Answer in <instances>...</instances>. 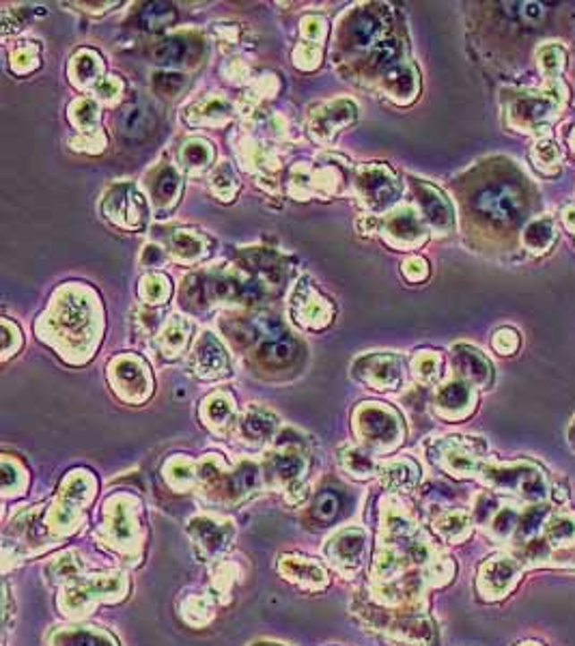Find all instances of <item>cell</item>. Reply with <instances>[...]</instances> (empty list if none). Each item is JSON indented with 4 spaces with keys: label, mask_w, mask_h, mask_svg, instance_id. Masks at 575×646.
Returning <instances> with one entry per match:
<instances>
[{
    "label": "cell",
    "mask_w": 575,
    "mask_h": 646,
    "mask_svg": "<svg viewBox=\"0 0 575 646\" xmlns=\"http://www.w3.org/2000/svg\"><path fill=\"white\" fill-rule=\"evenodd\" d=\"M351 612L358 616L362 627H369V632L382 633L383 638L392 642H401L409 646H438V629L425 612L397 610V607L377 606L369 599L356 597L351 603Z\"/></svg>",
    "instance_id": "cell-1"
},
{
    "label": "cell",
    "mask_w": 575,
    "mask_h": 646,
    "mask_svg": "<svg viewBox=\"0 0 575 646\" xmlns=\"http://www.w3.org/2000/svg\"><path fill=\"white\" fill-rule=\"evenodd\" d=\"M141 502L132 495H115L104 504L102 524L95 530V541L113 549L130 563H141L145 546V526L141 521Z\"/></svg>",
    "instance_id": "cell-2"
},
{
    "label": "cell",
    "mask_w": 575,
    "mask_h": 646,
    "mask_svg": "<svg viewBox=\"0 0 575 646\" xmlns=\"http://www.w3.org/2000/svg\"><path fill=\"white\" fill-rule=\"evenodd\" d=\"M130 592V580L124 571L108 573H80L65 581L58 595L56 606L63 616L82 618L90 614L98 603L124 601Z\"/></svg>",
    "instance_id": "cell-3"
},
{
    "label": "cell",
    "mask_w": 575,
    "mask_h": 646,
    "mask_svg": "<svg viewBox=\"0 0 575 646\" xmlns=\"http://www.w3.org/2000/svg\"><path fill=\"white\" fill-rule=\"evenodd\" d=\"M95 494V480L89 472L69 474L63 483L61 494L52 509L47 511L44 526L55 538L69 537L82 524V511Z\"/></svg>",
    "instance_id": "cell-4"
},
{
    "label": "cell",
    "mask_w": 575,
    "mask_h": 646,
    "mask_svg": "<svg viewBox=\"0 0 575 646\" xmlns=\"http://www.w3.org/2000/svg\"><path fill=\"white\" fill-rule=\"evenodd\" d=\"M483 480L492 489L515 494L530 502H543L547 498V478L532 463H509V466H483Z\"/></svg>",
    "instance_id": "cell-5"
},
{
    "label": "cell",
    "mask_w": 575,
    "mask_h": 646,
    "mask_svg": "<svg viewBox=\"0 0 575 646\" xmlns=\"http://www.w3.org/2000/svg\"><path fill=\"white\" fill-rule=\"evenodd\" d=\"M474 210L489 224L511 227L524 211V192L513 181H489L474 194Z\"/></svg>",
    "instance_id": "cell-6"
},
{
    "label": "cell",
    "mask_w": 575,
    "mask_h": 646,
    "mask_svg": "<svg viewBox=\"0 0 575 646\" xmlns=\"http://www.w3.org/2000/svg\"><path fill=\"white\" fill-rule=\"evenodd\" d=\"M188 532L192 547H194L196 556L203 563H216L225 556V552L231 547L233 538H236V526L228 520H218V517L201 515L190 520Z\"/></svg>",
    "instance_id": "cell-7"
},
{
    "label": "cell",
    "mask_w": 575,
    "mask_h": 646,
    "mask_svg": "<svg viewBox=\"0 0 575 646\" xmlns=\"http://www.w3.org/2000/svg\"><path fill=\"white\" fill-rule=\"evenodd\" d=\"M366 549V532L358 526L340 528L332 537L326 538L323 556L332 569H337L343 578H354L362 567Z\"/></svg>",
    "instance_id": "cell-8"
},
{
    "label": "cell",
    "mask_w": 575,
    "mask_h": 646,
    "mask_svg": "<svg viewBox=\"0 0 575 646\" xmlns=\"http://www.w3.org/2000/svg\"><path fill=\"white\" fill-rule=\"evenodd\" d=\"M521 575V564L515 558L496 554L478 567L476 590L483 599L498 601L507 597Z\"/></svg>",
    "instance_id": "cell-9"
},
{
    "label": "cell",
    "mask_w": 575,
    "mask_h": 646,
    "mask_svg": "<svg viewBox=\"0 0 575 646\" xmlns=\"http://www.w3.org/2000/svg\"><path fill=\"white\" fill-rule=\"evenodd\" d=\"M358 431L365 434L369 444L383 448V451L399 444L403 435L401 425H399V416L382 408L362 409L358 416Z\"/></svg>",
    "instance_id": "cell-10"
},
{
    "label": "cell",
    "mask_w": 575,
    "mask_h": 646,
    "mask_svg": "<svg viewBox=\"0 0 575 646\" xmlns=\"http://www.w3.org/2000/svg\"><path fill=\"white\" fill-rule=\"evenodd\" d=\"M279 573L291 584L302 590H323L330 584V575L326 567L317 560L300 556V554H285L276 564Z\"/></svg>",
    "instance_id": "cell-11"
},
{
    "label": "cell",
    "mask_w": 575,
    "mask_h": 646,
    "mask_svg": "<svg viewBox=\"0 0 575 646\" xmlns=\"http://www.w3.org/2000/svg\"><path fill=\"white\" fill-rule=\"evenodd\" d=\"M47 646H121L113 633L93 624L56 627L47 633Z\"/></svg>",
    "instance_id": "cell-12"
},
{
    "label": "cell",
    "mask_w": 575,
    "mask_h": 646,
    "mask_svg": "<svg viewBox=\"0 0 575 646\" xmlns=\"http://www.w3.org/2000/svg\"><path fill=\"white\" fill-rule=\"evenodd\" d=\"M554 110H556V101L547 95H526L511 108V121L524 132H532L550 119Z\"/></svg>",
    "instance_id": "cell-13"
},
{
    "label": "cell",
    "mask_w": 575,
    "mask_h": 646,
    "mask_svg": "<svg viewBox=\"0 0 575 646\" xmlns=\"http://www.w3.org/2000/svg\"><path fill=\"white\" fill-rule=\"evenodd\" d=\"M435 461H438L446 472L457 478L474 477V474L481 472L483 468V463L478 461L476 452L466 444H449L446 448H442L440 455L435 457Z\"/></svg>",
    "instance_id": "cell-14"
},
{
    "label": "cell",
    "mask_w": 575,
    "mask_h": 646,
    "mask_svg": "<svg viewBox=\"0 0 575 646\" xmlns=\"http://www.w3.org/2000/svg\"><path fill=\"white\" fill-rule=\"evenodd\" d=\"M435 405H438V412L446 418H463L472 412L474 394L468 383L451 382L438 392Z\"/></svg>",
    "instance_id": "cell-15"
},
{
    "label": "cell",
    "mask_w": 575,
    "mask_h": 646,
    "mask_svg": "<svg viewBox=\"0 0 575 646\" xmlns=\"http://www.w3.org/2000/svg\"><path fill=\"white\" fill-rule=\"evenodd\" d=\"M306 472V461L296 452H279L270 457V474L287 491H297Z\"/></svg>",
    "instance_id": "cell-16"
},
{
    "label": "cell",
    "mask_w": 575,
    "mask_h": 646,
    "mask_svg": "<svg viewBox=\"0 0 575 646\" xmlns=\"http://www.w3.org/2000/svg\"><path fill=\"white\" fill-rule=\"evenodd\" d=\"M216 597L211 592H190L179 601V614L190 627H205L216 614Z\"/></svg>",
    "instance_id": "cell-17"
},
{
    "label": "cell",
    "mask_w": 575,
    "mask_h": 646,
    "mask_svg": "<svg viewBox=\"0 0 575 646\" xmlns=\"http://www.w3.org/2000/svg\"><path fill=\"white\" fill-rule=\"evenodd\" d=\"M418 201H420V207H423L425 216H427V220L433 224L435 228L446 231V228L452 227L451 205L446 202L444 196H442L440 190L420 184L418 185Z\"/></svg>",
    "instance_id": "cell-18"
},
{
    "label": "cell",
    "mask_w": 575,
    "mask_h": 646,
    "mask_svg": "<svg viewBox=\"0 0 575 646\" xmlns=\"http://www.w3.org/2000/svg\"><path fill=\"white\" fill-rule=\"evenodd\" d=\"M455 366L463 377L478 386H487L492 382V365L481 356V351L472 349V347H457Z\"/></svg>",
    "instance_id": "cell-19"
},
{
    "label": "cell",
    "mask_w": 575,
    "mask_h": 646,
    "mask_svg": "<svg viewBox=\"0 0 575 646\" xmlns=\"http://www.w3.org/2000/svg\"><path fill=\"white\" fill-rule=\"evenodd\" d=\"M433 530L446 543H461L470 537L472 520L463 511H446L433 520Z\"/></svg>",
    "instance_id": "cell-20"
},
{
    "label": "cell",
    "mask_w": 575,
    "mask_h": 646,
    "mask_svg": "<svg viewBox=\"0 0 575 646\" xmlns=\"http://www.w3.org/2000/svg\"><path fill=\"white\" fill-rule=\"evenodd\" d=\"M153 125H156V119H153V112L147 106H132V108L124 110L119 119V132L132 141L147 138L153 132Z\"/></svg>",
    "instance_id": "cell-21"
},
{
    "label": "cell",
    "mask_w": 575,
    "mask_h": 646,
    "mask_svg": "<svg viewBox=\"0 0 575 646\" xmlns=\"http://www.w3.org/2000/svg\"><path fill=\"white\" fill-rule=\"evenodd\" d=\"M521 239H524V245L530 253L545 254L554 245V242H556V224L547 216L535 218V220L528 222V227L524 228Z\"/></svg>",
    "instance_id": "cell-22"
},
{
    "label": "cell",
    "mask_w": 575,
    "mask_h": 646,
    "mask_svg": "<svg viewBox=\"0 0 575 646\" xmlns=\"http://www.w3.org/2000/svg\"><path fill=\"white\" fill-rule=\"evenodd\" d=\"M382 483L390 491H412L418 483L416 463L401 459V461H390L382 468Z\"/></svg>",
    "instance_id": "cell-23"
},
{
    "label": "cell",
    "mask_w": 575,
    "mask_h": 646,
    "mask_svg": "<svg viewBox=\"0 0 575 646\" xmlns=\"http://www.w3.org/2000/svg\"><path fill=\"white\" fill-rule=\"evenodd\" d=\"M211 595L216 597L220 603H227L231 599L233 589L239 581V567L231 560H216L211 563Z\"/></svg>",
    "instance_id": "cell-24"
},
{
    "label": "cell",
    "mask_w": 575,
    "mask_h": 646,
    "mask_svg": "<svg viewBox=\"0 0 575 646\" xmlns=\"http://www.w3.org/2000/svg\"><path fill=\"white\" fill-rule=\"evenodd\" d=\"M550 547H569L575 543V517L569 512H556L543 526Z\"/></svg>",
    "instance_id": "cell-25"
},
{
    "label": "cell",
    "mask_w": 575,
    "mask_h": 646,
    "mask_svg": "<svg viewBox=\"0 0 575 646\" xmlns=\"http://www.w3.org/2000/svg\"><path fill=\"white\" fill-rule=\"evenodd\" d=\"M82 571H84V564H82V560H80L78 554L65 552L47 564L46 575L52 584H65V581L76 578V575L82 573Z\"/></svg>",
    "instance_id": "cell-26"
},
{
    "label": "cell",
    "mask_w": 575,
    "mask_h": 646,
    "mask_svg": "<svg viewBox=\"0 0 575 646\" xmlns=\"http://www.w3.org/2000/svg\"><path fill=\"white\" fill-rule=\"evenodd\" d=\"M196 356H199V366L203 368L205 375H220L222 368L227 371L225 351L218 345V340L211 339V334H205V339L201 340Z\"/></svg>",
    "instance_id": "cell-27"
},
{
    "label": "cell",
    "mask_w": 575,
    "mask_h": 646,
    "mask_svg": "<svg viewBox=\"0 0 575 646\" xmlns=\"http://www.w3.org/2000/svg\"><path fill=\"white\" fill-rule=\"evenodd\" d=\"M362 184L365 185V190L369 192L371 201H377L382 205V202H388L390 201L392 196V190H395V185H392V179L390 175H388V170H377V168H369L365 173V177H360Z\"/></svg>",
    "instance_id": "cell-28"
},
{
    "label": "cell",
    "mask_w": 575,
    "mask_h": 646,
    "mask_svg": "<svg viewBox=\"0 0 575 646\" xmlns=\"http://www.w3.org/2000/svg\"><path fill=\"white\" fill-rule=\"evenodd\" d=\"M190 41L184 39V37H173V39L162 41V46L156 47V61L162 63V65H179V63H185V58L190 55Z\"/></svg>",
    "instance_id": "cell-29"
},
{
    "label": "cell",
    "mask_w": 575,
    "mask_h": 646,
    "mask_svg": "<svg viewBox=\"0 0 575 646\" xmlns=\"http://www.w3.org/2000/svg\"><path fill=\"white\" fill-rule=\"evenodd\" d=\"M261 357L270 365H289L296 356V345L291 343L289 339H276L268 340L263 347H261Z\"/></svg>",
    "instance_id": "cell-30"
},
{
    "label": "cell",
    "mask_w": 575,
    "mask_h": 646,
    "mask_svg": "<svg viewBox=\"0 0 575 646\" xmlns=\"http://www.w3.org/2000/svg\"><path fill=\"white\" fill-rule=\"evenodd\" d=\"M276 431V418L268 412H253L244 418V434L253 440H265Z\"/></svg>",
    "instance_id": "cell-31"
},
{
    "label": "cell",
    "mask_w": 575,
    "mask_h": 646,
    "mask_svg": "<svg viewBox=\"0 0 575 646\" xmlns=\"http://www.w3.org/2000/svg\"><path fill=\"white\" fill-rule=\"evenodd\" d=\"M388 90L399 99L412 98L416 90V73L409 67H399L388 76Z\"/></svg>",
    "instance_id": "cell-32"
},
{
    "label": "cell",
    "mask_w": 575,
    "mask_h": 646,
    "mask_svg": "<svg viewBox=\"0 0 575 646\" xmlns=\"http://www.w3.org/2000/svg\"><path fill=\"white\" fill-rule=\"evenodd\" d=\"M567 55L561 46H543L539 52V67L547 78H558L562 73Z\"/></svg>",
    "instance_id": "cell-33"
},
{
    "label": "cell",
    "mask_w": 575,
    "mask_h": 646,
    "mask_svg": "<svg viewBox=\"0 0 575 646\" xmlns=\"http://www.w3.org/2000/svg\"><path fill=\"white\" fill-rule=\"evenodd\" d=\"M532 159H535L536 168L543 170V173L552 175L554 170H558V162H561L558 145H554L552 141L536 142L535 149H532Z\"/></svg>",
    "instance_id": "cell-34"
},
{
    "label": "cell",
    "mask_w": 575,
    "mask_h": 646,
    "mask_svg": "<svg viewBox=\"0 0 575 646\" xmlns=\"http://www.w3.org/2000/svg\"><path fill=\"white\" fill-rule=\"evenodd\" d=\"M175 20V9L167 3L147 4L145 12L141 13V22L145 29H164Z\"/></svg>",
    "instance_id": "cell-35"
},
{
    "label": "cell",
    "mask_w": 575,
    "mask_h": 646,
    "mask_svg": "<svg viewBox=\"0 0 575 646\" xmlns=\"http://www.w3.org/2000/svg\"><path fill=\"white\" fill-rule=\"evenodd\" d=\"M340 461H343V468L348 469L354 478H371L373 472H375V463L371 461V457H366L365 452L360 451H345Z\"/></svg>",
    "instance_id": "cell-36"
},
{
    "label": "cell",
    "mask_w": 575,
    "mask_h": 646,
    "mask_svg": "<svg viewBox=\"0 0 575 646\" xmlns=\"http://www.w3.org/2000/svg\"><path fill=\"white\" fill-rule=\"evenodd\" d=\"M177 192H179L177 173L170 168H164L162 173L158 175L156 185H153V194H156L162 202H168V201H175Z\"/></svg>",
    "instance_id": "cell-37"
},
{
    "label": "cell",
    "mask_w": 575,
    "mask_h": 646,
    "mask_svg": "<svg viewBox=\"0 0 575 646\" xmlns=\"http://www.w3.org/2000/svg\"><path fill=\"white\" fill-rule=\"evenodd\" d=\"M377 33V20L371 13H362L351 26V39L356 46H366Z\"/></svg>",
    "instance_id": "cell-38"
},
{
    "label": "cell",
    "mask_w": 575,
    "mask_h": 646,
    "mask_svg": "<svg viewBox=\"0 0 575 646\" xmlns=\"http://www.w3.org/2000/svg\"><path fill=\"white\" fill-rule=\"evenodd\" d=\"M399 52H401V44H399V41H395V39L382 41L371 56L373 67H377V69L390 67L392 63H395V58L399 56Z\"/></svg>",
    "instance_id": "cell-39"
},
{
    "label": "cell",
    "mask_w": 575,
    "mask_h": 646,
    "mask_svg": "<svg viewBox=\"0 0 575 646\" xmlns=\"http://www.w3.org/2000/svg\"><path fill=\"white\" fill-rule=\"evenodd\" d=\"M339 506H340L339 495L332 494V491H323V494L315 500L313 515H315L319 521H332L334 515L339 512Z\"/></svg>",
    "instance_id": "cell-40"
},
{
    "label": "cell",
    "mask_w": 575,
    "mask_h": 646,
    "mask_svg": "<svg viewBox=\"0 0 575 646\" xmlns=\"http://www.w3.org/2000/svg\"><path fill=\"white\" fill-rule=\"evenodd\" d=\"M390 231L395 233L401 242H414V239L420 235V227H418V222L412 218V213L406 211V213H401L397 220L390 222Z\"/></svg>",
    "instance_id": "cell-41"
},
{
    "label": "cell",
    "mask_w": 575,
    "mask_h": 646,
    "mask_svg": "<svg viewBox=\"0 0 575 646\" xmlns=\"http://www.w3.org/2000/svg\"><path fill=\"white\" fill-rule=\"evenodd\" d=\"M3 489H4V495H18V494H24V487L22 485H18V480L22 478L26 480V474L20 469L18 466H13L9 459H4L3 461Z\"/></svg>",
    "instance_id": "cell-42"
},
{
    "label": "cell",
    "mask_w": 575,
    "mask_h": 646,
    "mask_svg": "<svg viewBox=\"0 0 575 646\" xmlns=\"http://www.w3.org/2000/svg\"><path fill=\"white\" fill-rule=\"evenodd\" d=\"M518 347H519V334L515 332V330L511 328L498 330L496 336H493V349H496L498 354L511 356L518 351Z\"/></svg>",
    "instance_id": "cell-43"
},
{
    "label": "cell",
    "mask_w": 575,
    "mask_h": 646,
    "mask_svg": "<svg viewBox=\"0 0 575 646\" xmlns=\"http://www.w3.org/2000/svg\"><path fill=\"white\" fill-rule=\"evenodd\" d=\"M210 158L211 151L205 145H201V142H192V145L184 149V159L188 167H203Z\"/></svg>",
    "instance_id": "cell-44"
},
{
    "label": "cell",
    "mask_w": 575,
    "mask_h": 646,
    "mask_svg": "<svg viewBox=\"0 0 575 646\" xmlns=\"http://www.w3.org/2000/svg\"><path fill=\"white\" fill-rule=\"evenodd\" d=\"M233 408L231 403L225 401V399H214V401H210V405H207V416H210V420L214 425H222L225 420H228V416H231Z\"/></svg>",
    "instance_id": "cell-45"
},
{
    "label": "cell",
    "mask_w": 575,
    "mask_h": 646,
    "mask_svg": "<svg viewBox=\"0 0 575 646\" xmlns=\"http://www.w3.org/2000/svg\"><path fill=\"white\" fill-rule=\"evenodd\" d=\"M153 87H156L162 95H175L177 90L184 87V78L179 73H173V76H156L153 80Z\"/></svg>",
    "instance_id": "cell-46"
},
{
    "label": "cell",
    "mask_w": 575,
    "mask_h": 646,
    "mask_svg": "<svg viewBox=\"0 0 575 646\" xmlns=\"http://www.w3.org/2000/svg\"><path fill=\"white\" fill-rule=\"evenodd\" d=\"M175 250L184 256H196L199 254L201 245L194 237H190V235H179V237L175 239Z\"/></svg>",
    "instance_id": "cell-47"
},
{
    "label": "cell",
    "mask_w": 575,
    "mask_h": 646,
    "mask_svg": "<svg viewBox=\"0 0 575 646\" xmlns=\"http://www.w3.org/2000/svg\"><path fill=\"white\" fill-rule=\"evenodd\" d=\"M406 274L409 280H423L427 276V263L423 259H412L406 263Z\"/></svg>",
    "instance_id": "cell-48"
},
{
    "label": "cell",
    "mask_w": 575,
    "mask_h": 646,
    "mask_svg": "<svg viewBox=\"0 0 575 646\" xmlns=\"http://www.w3.org/2000/svg\"><path fill=\"white\" fill-rule=\"evenodd\" d=\"M564 222H567V227L575 233V207L573 205L564 210Z\"/></svg>",
    "instance_id": "cell-49"
},
{
    "label": "cell",
    "mask_w": 575,
    "mask_h": 646,
    "mask_svg": "<svg viewBox=\"0 0 575 646\" xmlns=\"http://www.w3.org/2000/svg\"><path fill=\"white\" fill-rule=\"evenodd\" d=\"M167 336H168V340H170V343H175V347H179L181 343H184V336H181V334L177 332V330H173V328H170V330H168V332H167Z\"/></svg>",
    "instance_id": "cell-50"
},
{
    "label": "cell",
    "mask_w": 575,
    "mask_h": 646,
    "mask_svg": "<svg viewBox=\"0 0 575 646\" xmlns=\"http://www.w3.org/2000/svg\"><path fill=\"white\" fill-rule=\"evenodd\" d=\"M248 646H289V644L276 642V640H257V642H253V644H248Z\"/></svg>",
    "instance_id": "cell-51"
},
{
    "label": "cell",
    "mask_w": 575,
    "mask_h": 646,
    "mask_svg": "<svg viewBox=\"0 0 575 646\" xmlns=\"http://www.w3.org/2000/svg\"><path fill=\"white\" fill-rule=\"evenodd\" d=\"M571 446L575 448V423H573V426H571Z\"/></svg>",
    "instance_id": "cell-52"
},
{
    "label": "cell",
    "mask_w": 575,
    "mask_h": 646,
    "mask_svg": "<svg viewBox=\"0 0 575 646\" xmlns=\"http://www.w3.org/2000/svg\"><path fill=\"white\" fill-rule=\"evenodd\" d=\"M518 646H541V644H536V642H524V644H518Z\"/></svg>",
    "instance_id": "cell-53"
},
{
    "label": "cell",
    "mask_w": 575,
    "mask_h": 646,
    "mask_svg": "<svg viewBox=\"0 0 575 646\" xmlns=\"http://www.w3.org/2000/svg\"><path fill=\"white\" fill-rule=\"evenodd\" d=\"M571 149H573V151H575V134L571 136Z\"/></svg>",
    "instance_id": "cell-54"
}]
</instances>
